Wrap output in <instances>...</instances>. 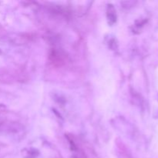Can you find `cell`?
<instances>
[{"instance_id":"6da1fadb","label":"cell","mask_w":158,"mask_h":158,"mask_svg":"<svg viewBox=\"0 0 158 158\" xmlns=\"http://www.w3.org/2000/svg\"><path fill=\"white\" fill-rule=\"evenodd\" d=\"M106 16H107L109 24L114 25L117 22V12L112 4H108L107 9H106Z\"/></svg>"}]
</instances>
